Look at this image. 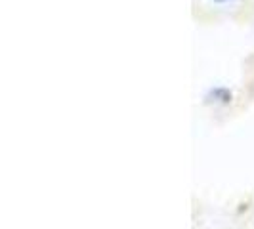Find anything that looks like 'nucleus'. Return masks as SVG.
Returning a JSON list of instances; mask_svg holds the SVG:
<instances>
[{"label":"nucleus","instance_id":"obj_1","mask_svg":"<svg viewBox=\"0 0 254 229\" xmlns=\"http://www.w3.org/2000/svg\"><path fill=\"white\" fill-rule=\"evenodd\" d=\"M218 2H226V0H218Z\"/></svg>","mask_w":254,"mask_h":229}]
</instances>
